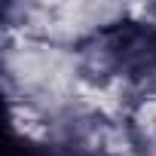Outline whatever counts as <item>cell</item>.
<instances>
[{"mask_svg":"<svg viewBox=\"0 0 156 156\" xmlns=\"http://www.w3.org/2000/svg\"><path fill=\"white\" fill-rule=\"evenodd\" d=\"M0 67H3V89L9 95V104H31L49 122L83 110V64L76 49L34 37H3Z\"/></svg>","mask_w":156,"mask_h":156,"instance_id":"6da1fadb","label":"cell"},{"mask_svg":"<svg viewBox=\"0 0 156 156\" xmlns=\"http://www.w3.org/2000/svg\"><path fill=\"white\" fill-rule=\"evenodd\" d=\"M141 156H156V144L153 147H141Z\"/></svg>","mask_w":156,"mask_h":156,"instance_id":"7a4b0ae2","label":"cell"}]
</instances>
